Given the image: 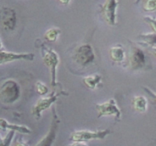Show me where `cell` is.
Masks as SVG:
<instances>
[{
	"instance_id": "6",
	"label": "cell",
	"mask_w": 156,
	"mask_h": 146,
	"mask_svg": "<svg viewBox=\"0 0 156 146\" xmlns=\"http://www.w3.org/2000/svg\"><path fill=\"white\" fill-rule=\"evenodd\" d=\"M111 133V131L108 129L98 131L78 130L75 131L71 134L69 140L73 141H84V142L91 140H103Z\"/></svg>"
},
{
	"instance_id": "10",
	"label": "cell",
	"mask_w": 156,
	"mask_h": 146,
	"mask_svg": "<svg viewBox=\"0 0 156 146\" xmlns=\"http://www.w3.org/2000/svg\"><path fill=\"white\" fill-rule=\"evenodd\" d=\"M0 25L6 31H12L16 28L17 15L13 9L9 7L0 9Z\"/></svg>"
},
{
	"instance_id": "12",
	"label": "cell",
	"mask_w": 156,
	"mask_h": 146,
	"mask_svg": "<svg viewBox=\"0 0 156 146\" xmlns=\"http://www.w3.org/2000/svg\"><path fill=\"white\" fill-rule=\"evenodd\" d=\"M0 129L14 131L15 132H17L21 134H26V135L31 133V129L27 126H23V125L13 124L2 118H0Z\"/></svg>"
},
{
	"instance_id": "9",
	"label": "cell",
	"mask_w": 156,
	"mask_h": 146,
	"mask_svg": "<svg viewBox=\"0 0 156 146\" xmlns=\"http://www.w3.org/2000/svg\"><path fill=\"white\" fill-rule=\"evenodd\" d=\"M146 55L142 49L136 46H131L128 57V64L133 71L142 69L146 65Z\"/></svg>"
},
{
	"instance_id": "3",
	"label": "cell",
	"mask_w": 156,
	"mask_h": 146,
	"mask_svg": "<svg viewBox=\"0 0 156 146\" xmlns=\"http://www.w3.org/2000/svg\"><path fill=\"white\" fill-rule=\"evenodd\" d=\"M73 59L79 66L85 68L95 60L96 55L94 48L89 43L81 44L75 50Z\"/></svg>"
},
{
	"instance_id": "26",
	"label": "cell",
	"mask_w": 156,
	"mask_h": 146,
	"mask_svg": "<svg viewBox=\"0 0 156 146\" xmlns=\"http://www.w3.org/2000/svg\"><path fill=\"white\" fill-rule=\"evenodd\" d=\"M3 50V46H2V43L1 39H0V51Z\"/></svg>"
},
{
	"instance_id": "8",
	"label": "cell",
	"mask_w": 156,
	"mask_h": 146,
	"mask_svg": "<svg viewBox=\"0 0 156 146\" xmlns=\"http://www.w3.org/2000/svg\"><path fill=\"white\" fill-rule=\"evenodd\" d=\"M118 5V0H106L105 3L99 5V12L102 18L109 25L114 26L117 24V10Z\"/></svg>"
},
{
	"instance_id": "19",
	"label": "cell",
	"mask_w": 156,
	"mask_h": 146,
	"mask_svg": "<svg viewBox=\"0 0 156 146\" xmlns=\"http://www.w3.org/2000/svg\"><path fill=\"white\" fill-rule=\"evenodd\" d=\"M35 89H36L37 94L41 96L46 95L49 91V89L47 85L44 83H43V82H40V81L37 82L36 84H35Z\"/></svg>"
},
{
	"instance_id": "16",
	"label": "cell",
	"mask_w": 156,
	"mask_h": 146,
	"mask_svg": "<svg viewBox=\"0 0 156 146\" xmlns=\"http://www.w3.org/2000/svg\"><path fill=\"white\" fill-rule=\"evenodd\" d=\"M138 39L140 40V43L146 47L152 48L156 45V33H142L139 35Z\"/></svg>"
},
{
	"instance_id": "20",
	"label": "cell",
	"mask_w": 156,
	"mask_h": 146,
	"mask_svg": "<svg viewBox=\"0 0 156 146\" xmlns=\"http://www.w3.org/2000/svg\"><path fill=\"white\" fill-rule=\"evenodd\" d=\"M144 21L150 25V27L153 30V33H156V18H152V17L149 16H146L144 18Z\"/></svg>"
},
{
	"instance_id": "15",
	"label": "cell",
	"mask_w": 156,
	"mask_h": 146,
	"mask_svg": "<svg viewBox=\"0 0 156 146\" xmlns=\"http://www.w3.org/2000/svg\"><path fill=\"white\" fill-rule=\"evenodd\" d=\"M132 106L133 108L137 112L145 113L148 108L147 99L143 96L134 97L132 100Z\"/></svg>"
},
{
	"instance_id": "7",
	"label": "cell",
	"mask_w": 156,
	"mask_h": 146,
	"mask_svg": "<svg viewBox=\"0 0 156 146\" xmlns=\"http://www.w3.org/2000/svg\"><path fill=\"white\" fill-rule=\"evenodd\" d=\"M95 108L98 113V118L114 116L117 121H120L121 119V111L114 99L111 98L104 103H97Z\"/></svg>"
},
{
	"instance_id": "1",
	"label": "cell",
	"mask_w": 156,
	"mask_h": 146,
	"mask_svg": "<svg viewBox=\"0 0 156 146\" xmlns=\"http://www.w3.org/2000/svg\"><path fill=\"white\" fill-rule=\"evenodd\" d=\"M41 56L43 62L46 66L49 68L50 72V86L56 88L58 85L56 77H57V68L59 65V56L58 53L53 49L47 47L43 43H40Z\"/></svg>"
},
{
	"instance_id": "21",
	"label": "cell",
	"mask_w": 156,
	"mask_h": 146,
	"mask_svg": "<svg viewBox=\"0 0 156 146\" xmlns=\"http://www.w3.org/2000/svg\"><path fill=\"white\" fill-rule=\"evenodd\" d=\"M143 90H144V91H146V94H147L148 95H149V97L153 100V101L155 102V103L156 104V93L154 92V91H152L150 88H147V87L143 86Z\"/></svg>"
},
{
	"instance_id": "18",
	"label": "cell",
	"mask_w": 156,
	"mask_h": 146,
	"mask_svg": "<svg viewBox=\"0 0 156 146\" xmlns=\"http://www.w3.org/2000/svg\"><path fill=\"white\" fill-rule=\"evenodd\" d=\"M142 7L145 12H153L156 10V0H143Z\"/></svg>"
},
{
	"instance_id": "17",
	"label": "cell",
	"mask_w": 156,
	"mask_h": 146,
	"mask_svg": "<svg viewBox=\"0 0 156 146\" xmlns=\"http://www.w3.org/2000/svg\"><path fill=\"white\" fill-rule=\"evenodd\" d=\"M60 33V28L53 27V28L49 29L48 30L46 31V33H44V39L49 42H56Z\"/></svg>"
},
{
	"instance_id": "25",
	"label": "cell",
	"mask_w": 156,
	"mask_h": 146,
	"mask_svg": "<svg viewBox=\"0 0 156 146\" xmlns=\"http://www.w3.org/2000/svg\"><path fill=\"white\" fill-rule=\"evenodd\" d=\"M152 53H153V54L156 56V47H152Z\"/></svg>"
},
{
	"instance_id": "14",
	"label": "cell",
	"mask_w": 156,
	"mask_h": 146,
	"mask_svg": "<svg viewBox=\"0 0 156 146\" xmlns=\"http://www.w3.org/2000/svg\"><path fill=\"white\" fill-rule=\"evenodd\" d=\"M82 82L88 89L95 90L97 89L99 85H101L102 75L100 74H98V73L88 75L84 78Z\"/></svg>"
},
{
	"instance_id": "11",
	"label": "cell",
	"mask_w": 156,
	"mask_h": 146,
	"mask_svg": "<svg viewBox=\"0 0 156 146\" xmlns=\"http://www.w3.org/2000/svg\"><path fill=\"white\" fill-rule=\"evenodd\" d=\"M35 55L33 53H21L2 50L0 51V65L15 61H33Z\"/></svg>"
},
{
	"instance_id": "23",
	"label": "cell",
	"mask_w": 156,
	"mask_h": 146,
	"mask_svg": "<svg viewBox=\"0 0 156 146\" xmlns=\"http://www.w3.org/2000/svg\"><path fill=\"white\" fill-rule=\"evenodd\" d=\"M15 146H28L27 143L24 142V141H18V142L15 144Z\"/></svg>"
},
{
	"instance_id": "2",
	"label": "cell",
	"mask_w": 156,
	"mask_h": 146,
	"mask_svg": "<svg viewBox=\"0 0 156 146\" xmlns=\"http://www.w3.org/2000/svg\"><path fill=\"white\" fill-rule=\"evenodd\" d=\"M21 97V87L15 80L6 79L0 84V102L4 104H13Z\"/></svg>"
},
{
	"instance_id": "13",
	"label": "cell",
	"mask_w": 156,
	"mask_h": 146,
	"mask_svg": "<svg viewBox=\"0 0 156 146\" xmlns=\"http://www.w3.org/2000/svg\"><path fill=\"white\" fill-rule=\"evenodd\" d=\"M109 56L113 62L122 63L126 59V52L123 46H114L109 50Z\"/></svg>"
},
{
	"instance_id": "24",
	"label": "cell",
	"mask_w": 156,
	"mask_h": 146,
	"mask_svg": "<svg viewBox=\"0 0 156 146\" xmlns=\"http://www.w3.org/2000/svg\"><path fill=\"white\" fill-rule=\"evenodd\" d=\"M57 1L62 5H68L71 0H57Z\"/></svg>"
},
{
	"instance_id": "4",
	"label": "cell",
	"mask_w": 156,
	"mask_h": 146,
	"mask_svg": "<svg viewBox=\"0 0 156 146\" xmlns=\"http://www.w3.org/2000/svg\"><path fill=\"white\" fill-rule=\"evenodd\" d=\"M68 93L66 92L65 91H60L58 92H53L49 97H42L39 99L37 101L36 104L33 106L31 109V114L34 118L37 120H40L42 116V113L46 110L49 109L53 105V103H56V100H58L60 96L68 95Z\"/></svg>"
},
{
	"instance_id": "27",
	"label": "cell",
	"mask_w": 156,
	"mask_h": 146,
	"mask_svg": "<svg viewBox=\"0 0 156 146\" xmlns=\"http://www.w3.org/2000/svg\"><path fill=\"white\" fill-rule=\"evenodd\" d=\"M4 145H5V144H4Z\"/></svg>"
},
{
	"instance_id": "5",
	"label": "cell",
	"mask_w": 156,
	"mask_h": 146,
	"mask_svg": "<svg viewBox=\"0 0 156 146\" xmlns=\"http://www.w3.org/2000/svg\"><path fill=\"white\" fill-rule=\"evenodd\" d=\"M60 119L55 106L52 107V120L48 132L35 144V146H53L57 136Z\"/></svg>"
},
{
	"instance_id": "22",
	"label": "cell",
	"mask_w": 156,
	"mask_h": 146,
	"mask_svg": "<svg viewBox=\"0 0 156 146\" xmlns=\"http://www.w3.org/2000/svg\"><path fill=\"white\" fill-rule=\"evenodd\" d=\"M68 146H88L86 142H84V141H74V143L69 144Z\"/></svg>"
}]
</instances>
